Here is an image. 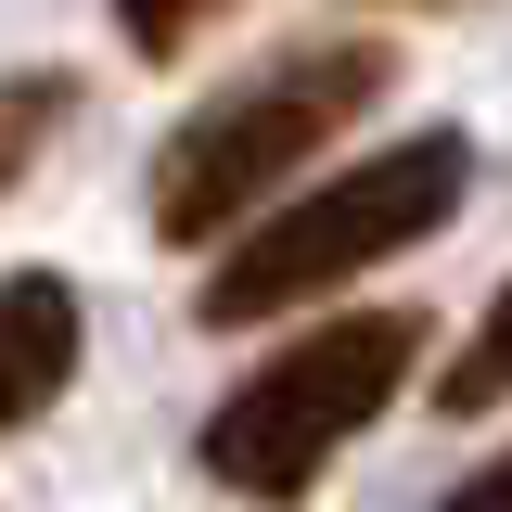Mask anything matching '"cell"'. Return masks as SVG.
Segmentation results:
<instances>
[{
    "mask_svg": "<svg viewBox=\"0 0 512 512\" xmlns=\"http://www.w3.org/2000/svg\"><path fill=\"white\" fill-rule=\"evenodd\" d=\"M384 90H397V52H384V39H308V52L256 64L244 90H218V103L154 154V231H167V244L244 231L346 116H372Z\"/></svg>",
    "mask_w": 512,
    "mask_h": 512,
    "instance_id": "6da1fadb",
    "label": "cell"
},
{
    "mask_svg": "<svg viewBox=\"0 0 512 512\" xmlns=\"http://www.w3.org/2000/svg\"><path fill=\"white\" fill-rule=\"evenodd\" d=\"M461 180H474V154H461L448 128L359 154L346 180H320V192H295L282 218H244V231H231V256L205 269V320L320 308L333 282H359L384 256H410L423 231H448V218H461Z\"/></svg>",
    "mask_w": 512,
    "mask_h": 512,
    "instance_id": "7a4b0ae2",
    "label": "cell"
},
{
    "mask_svg": "<svg viewBox=\"0 0 512 512\" xmlns=\"http://www.w3.org/2000/svg\"><path fill=\"white\" fill-rule=\"evenodd\" d=\"M410 359H423V320H410V308H359V320L295 333L256 384L218 397V423H205V474L244 487V500H308L320 461L359 436V423H384V397L410 384Z\"/></svg>",
    "mask_w": 512,
    "mask_h": 512,
    "instance_id": "3957f363",
    "label": "cell"
},
{
    "mask_svg": "<svg viewBox=\"0 0 512 512\" xmlns=\"http://www.w3.org/2000/svg\"><path fill=\"white\" fill-rule=\"evenodd\" d=\"M77 384V282L64 269H0V436L39 423Z\"/></svg>",
    "mask_w": 512,
    "mask_h": 512,
    "instance_id": "277c9868",
    "label": "cell"
},
{
    "mask_svg": "<svg viewBox=\"0 0 512 512\" xmlns=\"http://www.w3.org/2000/svg\"><path fill=\"white\" fill-rule=\"evenodd\" d=\"M64 116H77V77H64V64H39V77H0V192L52 154V128H64Z\"/></svg>",
    "mask_w": 512,
    "mask_h": 512,
    "instance_id": "5b68a950",
    "label": "cell"
},
{
    "mask_svg": "<svg viewBox=\"0 0 512 512\" xmlns=\"http://www.w3.org/2000/svg\"><path fill=\"white\" fill-rule=\"evenodd\" d=\"M436 397H448V410H500V397H512V282L487 295V320H474V346L448 359Z\"/></svg>",
    "mask_w": 512,
    "mask_h": 512,
    "instance_id": "8992f818",
    "label": "cell"
},
{
    "mask_svg": "<svg viewBox=\"0 0 512 512\" xmlns=\"http://www.w3.org/2000/svg\"><path fill=\"white\" fill-rule=\"evenodd\" d=\"M116 13H128V52L167 64V52H192V26H205L218 0H116Z\"/></svg>",
    "mask_w": 512,
    "mask_h": 512,
    "instance_id": "52a82bcc",
    "label": "cell"
},
{
    "mask_svg": "<svg viewBox=\"0 0 512 512\" xmlns=\"http://www.w3.org/2000/svg\"><path fill=\"white\" fill-rule=\"evenodd\" d=\"M436 512H512V448H500V461H487V474H461V487H448Z\"/></svg>",
    "mask_w": 512,
    "mask_h": 512,
    "instance_id": "ba28073f",
    "label": "cell"
}]
</instances>
